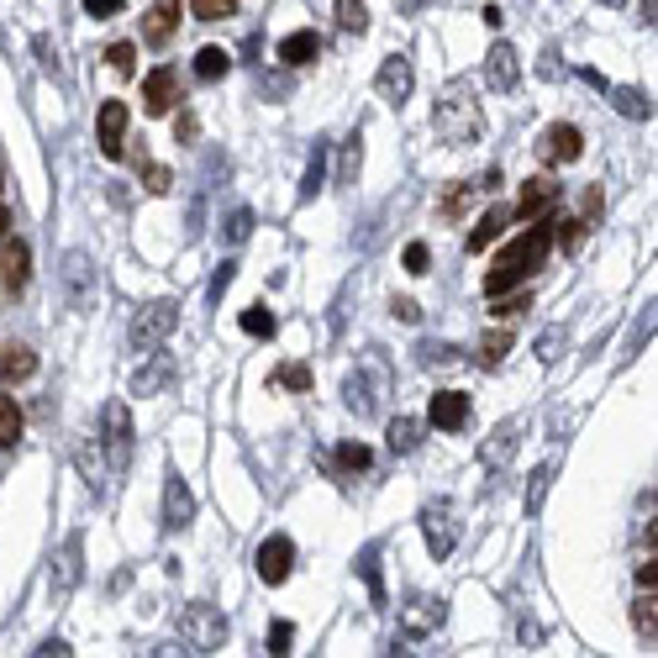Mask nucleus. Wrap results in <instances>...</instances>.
Wrapping results in <instances>:
<instances>
[{"mask_svg":"<svg viewBox=\"0 0 658 658\" xmlns=\"http://www.w3.org/2000/svg\"><path fill=\"white\" fill-rule=\"evenodd\" d=\"M548 248H553V222H538V227H527V232H522V242H511L506 253L490 264V274H484V296L516 290V285H522V279H527L533 270H542Z\"/></svg>","mask_w":658,"mask_h":658,"instance_id":"1","label":"nucleus"},{"mask_svg":"<svg viewBox=\"0 0 658 658\" xmlns=\"http://www.w3.org/2000/svg\"><path fill=\"white\" fill-rule=\"evenodd\" d=\"M432 127H438V137H443L448 148H469V143H479V132H484V111H479V100L469 95L464 80H453L448 95L438 100Z\"/></svg>","mask_w":658,"mask_h":658,"instance_id":"2","label":"nucleus"},{"mask_svg":"<svg viewBox=\"0 0 658 658\" xmlns=\"http://www.w3.org/2000/svg\"><path fill=\"white\" fill-rule=\"evenodd\" d=\"M180 637H184L190 654H222V643H227V617H222L211 600H195V606L180 611Z\"/></svg>","mask_w":658,"mask_h":658,"instance_id":"3","label":"nucleus"},{"mask_svg":"<svg viewBox=\"0 0 658 658\" xmlns=\"http://www.w3.org/2000/svg\"><path fill=\"white\" fill-rule=\"evenodd\" d=\"M180 327V300H153L143 306L137 316H132V332H127V343L137 348V354H153V348H164L169 343V332Z\"/></svg>","mask_w":658,"mask_h":658,"instance_id":"4","label":"nucleus"},{"mask_svg":"<svg viewBox=\"0 0 658 658\" xmlns=\"http://www.w3.org/2000/svg\"><path fill=\"white\" fill-rule=\"evenodd\" d=\"M579 153H585V132H579L574 121H553V127L538 137L542 169H564V164H574Z\"/></svg>","mask_w":658,"mask_h":658,"instance_id":"5","label":"nucleus"},{"mask_svg":"<svg viewBox=\"0 0 658 658\" xmlns=\"http://www.w3.org/2000/svg\"><path fill=\"white\" fill-rule=\"evenodd\" d=\"M411 85H417V69H411V59L406 53H390L385 63H380V74H374V91H380V100L385 106H406L411 100Z\"/></svg>","mask_w":658,"mask_h":658,"instance_id":"6","label":"nucleus"},{"mask_svg":"<svg viewBox=\"0 0 658 658\" xmlns=\"http://www.w3.org/2000/svg\"><path fill=\"white\" fill-rule=\"evenodd\" d=\"M32 274V248L22 238H0V296H22Z\"/></svg>","mask_w":658,"mask_h":658,"instance_id":"7","label":"nucleus"},{"mask_svg":"<svg viewBox=\"0 0 658 658\" xmlns=\"http://www.w3.org/2000/svg\"><path fill=\"white\" fill-rule=\"evenodd\" d=\"M143 369L132 374V395H164V390L175 385V374H180V363H175V354H164V348H153V354H143Z\"/></svg>","mask_w":658,"mask_h":658,"instance_id":"8","label":"nucleus"},{"mask_svg":"<svg viewBox=\"0 0 658 658\" xmlns=\"http://www.w3.org/2000/svg\"><path fill=\"white\" fill-rule=\"evenodd\" d=\"M253 564H259V579H264V585H285V579H290V564H296V542L264 538L259 553H253Z\"/></svg>","mask_w":658,"mask_h":658,"instance_id":"9","label":"nucleus"},{"mask_svg":"<svg viewBox=\"0 0 658 658\" xmlns=\"http://www.w3.org/2000/svg\"><path fill=\"white\" fill-rule=\"evenodd\" d=\"M175 100H180V69H153L148 80H143V111L148 117H169L175 111Z\"/></svg>","mask_w":658,"mask_h":658,"instance_id":"10","label":"nucleus"},{"mask_svg":"<svg viewBox=\"0 0 658 658\" xmlns=\"http://www.w3.org/2000/svg\"><path fill=\"white\" fill-rule=\"evenodd\" d=\"M190 516H195V495H190L184 475L169 469V479H164V533H184Z\"/></svg>","mask_w":658,"mask_h":658,"instance_id":"11","label":"nucleus"},{"mask_svg":"<svg viewBox=\"0 0 658 658\" xmlns=\"http://www.w3.org/2000/svg\"><path fill=\"white\" fill-rule=\"evenodd\" d=\"M80 574H85V538L74 533V538L63 542V553L53 559V600H69V596H74Z\"/></svg>","mask_w":658,"mask_h":658,"instance_id":"12","label":"nucleus"},{"mask_svg":"<svg viewBox=\"0 0 658 658\" xmlns=\"http://www.w3.org/2000/svg\"><path fill=\"white\" fill-rule=\"evenodd\" d=\"M127 121H132V111H127L121 100H106V106H100V117H95V143H100V153H106V158H121Z\"/></svg>","mask_w":658,"mask_h":658,"instance_id":"13","label":"nucleus"},{"mask_svg":"<svg viewBox=\"0 0 658 658\" xmlns=\"http://www.w3.org/2000/svg\"><path fill=\"white\" fill-rule=\"evenodd\" d=\"M106 453H111V464H117V469L132 464V411H127L121 400L106 406Z\"/></svg>","mask_w":658,"mask_h":658,"instance_id":"14","label":"nucleus"},{"mask_svg":"<svg viewBox=\"0 0 658 658\" xmlns=\"http://www.w3.org/2000/svg\"><path fill=\"white\" fill-rule=\"evenodd\" d=\"M516 80H522L516 48L511 43H490V53H484V85L490 91H516Z\"/></svg>","mask_w":658,"mask_h":658,"instance_id":"15","label":"nucleus"},{"mask_svg":"<svg viewBox=\"0 0 658 658\" xmlns=\"http://www.w3.org/2000/svg\"><path fill=\"white\" fill-rule=\"evenodd\" d=\"M427 421H432L438 432H464V427H469V395H464V390H438Z\"/></svg>","mask_w":658,"mask_h":658,"instance_id":"16","label":"nucleus"},{"mask_svg":"<svg viewBox=\"0 0 658 658\" xmlns=\"http://www.w3.org/2000/svg\"><path fill=\"white\" fill-rule=\"evenodd\" d=\"M553 201H559V184H553V175H538V180H522V195H516V206H511V216H522V222H538L542 211H553Z\"/></svg>","mask_w":658,"mask_h":658,"instance_id":"17","label":"nucleus"},{"mask_svg":"<svg viewBox=\"0 0 658 658\" xmlns=\"http://www.w3.org/2000/svg\"><path fill=\"white\" fill-rule=\"evenodd\" d=\"M421 533H427V548H432V559H448L458 533H453V511L448 506H427L421 511Z\"/></svg>","mask_w":658,"mask_h":658,"instance_id":"18","label":"nucleus"},{"mask_svg":"<svg viewBox=\"0 0 658 658\" xmlns=\"http://www.w3.org/2000/svg\"><path fill=\"white\" fill-rule=\"evenodd\" d=\"M37 374V354H32L27 343H5L0 348V385H22Z\"/></svg>","mask_w":658,"mask_h":658,"instance_id":"19","label":"nucleus"},{"mask_svg":"<svg viewBox=\"0 0 658 658\" xmlns=\"http://www.w3.org/2000/svg\"><path fill=\"white\" fill-rule=\"evenodd\" d=\"M180 27V0H153L148 5V22H143V37H148L153 48H164L169 37Z\"/></svg>","mask_w":658,"mask_h":658,"instance_id":"20","label":"nucleus"},{"mask_svg":"<svg viewBox=\"0 0 658 658\" xmlns=\"http://www.w3.org/2000/svg\"><path fill=\"white\" fill-rule=\"evenodd\" d=\"M316 53H322V37L311 27L290 32V37H279V63H290V69H306V63H316Z\"/></svg>","mask_w":658,"mask_h":658,"instance_id":"21","label":"nucleus"},{"mask_svg":"<svg viewBox=\"0 0 658 658\" xmlns=\"http://www.w3.org/2000/svg\"><path fill=\"white\" fill-rule=\"evenodd\" d=\"M400 622H406V632H411V637H421V632H432L438 622H443V600H432V596H411V600H406V611H400Z\"/></svg>","mask_w":658,"mask_h":658,"instance_id":"22","label":"nucleus"},{"mask_svg":"<svg viewBox=\"0 0 658 658\" xmlns=\"http://www.w3.org/2000/svg\"><path fill=\"white\" fill-rule=\"evenodd\" d=\"M475 201H479V184L475 180H458V184H448V190H443L438 216H443V222H464V216L475 211Z\"/></svg>","mask_w":658,"mask_h":658,"instance_id":"23","label":"nucleus"},{"mask_svg":"<svg viewBox=\"0 0 658 658\" xmlns=\"http://www.w3.org/2000/svg\"><path fill=\"white\" fill-rule=\"evenodd\" d=\"M506 222H511V206H490L484 216H479L475 227H469V253H479V248H490V242L506 232Z\"/></svg>","mask_w":658,"mask_h":658,"instance_id":"24","label":"nucleus"},{"mask_svg":"<svg viewBox=\"0 0 658 658\" xmlns=\"http://www.w3.org/2000/svg\"><path fill=\"white\" fill-rule=\"evenodd\" d=\"M611 106L622 111L627 121H648L654 117V95L637 91V85H622V91H611Z\"/></svg>","mask_w":658,"mask_h":658,"instance_id":"25","label":"nucleus"},{"mask_svg":"<svg viewBox=\"0 0 658 658\" xmlns=\"http://www.w3.org/2000/svg\"><path fill=\"white\" fill-rule=\"evenodd\" d=\"M22 427H27V421H22V406L0 385V448H16V443H22Z\"/></svg>","mask_w":658,"mask_h":658,"instance_id":"26","label":"nucleus"},{"mask_svg":"<svg viewBox=\"0 0 658 658\" xmlns=\"http://www.w3.org/2000/svg\"><path fill=\"white\" fill-rule=\"evenodd\" d=\"M632 627H637L643 643H654V637H658V596H654V590H643V596L632 600Z\"/></svg>","mask_w":658,"mask_h":658,"instance_id":"27","label":"nucleus"},{"mask_svg":"<svg viewBox=\"0 0 658 658\" xmlns=\"http://www.w3.org/2000/svg\"><path fill=\"white\" fill-rule=\"evenodd\" d=\"M322 180H327V143L311 148V164H306V175H300V201H316V195H322Z\"/></svg>","mask_w":658,"mask_h":658,"instance_id":"28","label":"nucleus"},{"mask_svg":"<svg viewBox=\"0 0 658 658\" xmlns=\"http://www.w3.org/2000/svg\"><path fill=\"white\" fill-rule=\"evenodd\" d=\"M227 69H232V53H227V48H216V43L195 53V74H201L206 85H216V80H227Z\"/></svg>","mask_w":658,"mask_h":658,"instance_id":"29","label":"nucleus"},{"mask_svg":"<svg viewBox=\"0 0 658 658\" xmlns=\"http://www.w3.org/2000/svg\"><path fill=\"white\" fill-rule=\"evenodd\" d=\"M511 348H516V337H511V332H490V337H479L475 363H484V369H495V363L506 359Z\"/></svg>","mask_w":658,"mask_h":658,"instance_id":"30","label":"nucleus"},{"mask_svg":"<svg viewBox=\"0 0 658 658\" xmlns=\"http://www.w3.org/2000/svg\"><path fill=\"white\" fill-rule=\"evenodd\" d=\"M411 448H421V421L395 417L390 421V453H411Z\"/></svg>","mask_w":658,"mask_h":658,"instance_id":"31","label":"nucleus"},{"mask_svg":"<svg viewBox=\"0 0 658 658\" xmlns=\"http://www.w3.org/2000/svg\"><path fill=\"white\" fill-rule=\"evenodd\" d=\"M337 27L363 37V32H369V5H363V0H337Z\"/></svg>","mask_w":658,"mask_h":658,"instance_id":"32","label":"nucleus"},{"mask_svg":"<svg viewBox=\"0 0 658 658\" xmlns=\"http://www.w3.org/2000/svg\"><path fill=\"white\" fill-rule=\"evenodd\" d=\"M348 406H354V411H359V417H369V411H374V385H369V374H348Z\"/></svg>","mask_w":658,"mask_h":658,"instance_id":"33","label":"nucleus"},{"mask_svg":"<svg viewBox=\"0 0 658 658\" xmlns=\"http://www.w3.org/2000/svg\"><path fill=\"white\" fill-rule=\"evenodd\" d=\"M190 16L195 22H227V16H238V0H190Z\"/></svg>","mask_w":658,"mask_h":658,"instance_id":"34","label":"nucleus"},{"mask_svg":"<svg viewBox=\"0 0 658 658\" xmlns=\"http://www.w3.org/2000/svg\"><path fill=\"white\" fill-rule=\"evenodd\" d=\"M359 158H363V137H359V132H348V137H343V164H337L343 184L359 180Z\"/></svg>","mask_w":658,"mask_h":658,"instance_id":"35","label":"nucleus"},{"mask_svg":"<svg viewBox=\"0 0 658 658\" xmlns=\"http://www.w3.org/2000/svg\"><path fill=\"white\" fill-rule=\"evenodd\" d=\"M548 484H553V464L533 469V484H527V516H538L542 501H548Z\"/></svg>","mask_w":658,"mask_h":658,"instance_id":"36","label":"nucleus"},{"mask_svg":"<svg viewBox=\"0 0 658 658\" xmlns=\"http://www.w3.org/2000/svg\"><path fill=\"white\" fill-rule=\"evenodd\" d=\"M242 332L248 337H274V311L270 306H248L242 311Z\"/></svg>","mask_w":658,"mask_h":658,"instance_id":"37","label":"nucleus"},{"mask_svg":"<svg viewBox=\"0 0 658 658\" xmlns=\"http://www.w3.org/2000/svg\"><path fill=\"white\" fill-rule=\"evenodd\" d=\"M369 464H374V453L363 448V443H343V448H337V469H343V475H359Z\"/></svg>","mask_w":658,"mask_h":658,"instance_id":"38","label":"nucleus"},{"mask_svg":"<svg viewBox=\"0 0 658 658\" xmlns=\"http://www.w3.org/2000/svg\"><path fill=\"white\" fill-rule=\"evenodd\" d=\"M106 63L117 69L121 80H132V74H137V48H132V43H111V48H106Z\"/></svg>","mask_w":658,"mask_h":658,"instance_id":"39","label":"nucleus"},{"mask_svg":"<svg viewBox=\"0 0 658 658\" xmlns=\"http://www.w3.org/2000/svg\"><path fill=\"white\" fill-rule=\"evenodd\" d=\"M248 238H253V211L238 206L227 216V227H222V242H248Z\"/></svg>","mask_w":658,"mask_h":658,"instance_id":"40","label":"nucleus"},{"mask_svg":"<svg viewBox=\"0 0 658 658\" xmlns=\"http://www.w3.org/2000/svg\"><path fill=\"white\" fill-rule=\"evenodd\" d=\"M511 438H516V421H501V427H495V438L484 443V464H501V458L511 453Z\"/></svg>","mask_w":658,"mask_h":658,"instance_id":"41","label":"nucleus"},{"mask_svg":"<svg viewBox=\"0 0 658 658\" xmlns=\"http://www.w3.org/2000/svg\"><path fill=\"white\" fill-rule=\"evenodd\" d=\"M359 569H363V579H369V596L385 600V579H380V548H363Z\"/></svg>","mask_w":658,"mask_h":658,"instance_id":"42","label":"nucleus"},{"mask_svg":"<svg viewBox=\"0 0 658 658\" xmlns=\"http://www.w3.org/2000/svg\"><path fill=\"white\" fill-rule=\"evenodd\" d=\"M490 306H495L490 316H501V322H506V316H522V311L533 306V296H527V290H522V296H506V290H501V296H490Z\"/></svg>","mask_w":658,"mask_h":658,"instance_id":"43","label":"nucleus"},{"mask_svg":"<svg viewBox=\"0 0 658 658\" xmlns=\"http://www.w3.org/2000/svg\"><path fill=\"white\" fill-rule=\"evenodd\" d=\"M285 390H311V363H279V374H274Z\"/></svg>","mask_w":658,"mask_h":658,"instance_id":"44","label":"nucleus"},{"mask_svg":"<svg viewBox=\"0 0 658 658\" xmlns=\"http://www.w3.org/2000/svg\"><path fill=\"white\" fill-rule=\"evenodd\" d=\"M143 184H148V195H169V190H175V175H169L164 164H143Z\"/></svg>","mask_w":658,"mask_h":658,"instance_id":"45","label":"nucleus"},{"mask_svg":"<svg viewBox=\"0 0 658 658\" xmlns=\"http://www.w3.org/2000/svg\"><path fill=\"white\" fill-rule=\"evenodd\" d=\"M290 643H296V627H290V622H274V632H270V654H274V658H285V654H290Z\"/></svg>","mask_w":658,"mask_h":658,"instance_id":"46","label":"nucleus"},{"mask_svg":"<svg viewBox=\"0 0 658 658\" xmlns=\"http://www.w3.org/2000/svg\"><path fill=\"white\" fill-rule=\"evenodd\" d=\"M559 348H564V332L548 327V332L538 337V359H542V363H553V359H559Z\"/></svg>","mask_w":658,"mask_h":658,"instance_id":"47","label":"nucleus"},{"mask_svg":"<svg viewBox=\"0 0 658 658\" xmlns=\"http://www.w3.org/2000/svg\"><path fill=\"white\" fill-rule=\"evenodd\" d=\"M400 264H406V274H427V264H432V253H427V242H411Z\"/></svg>","mask_w":658,"mask_h":658,"instance_id":"48","label":"nucleus"},{"mask_svg":"<svg viewBox=\"0 0 658 658\" xmlns=\"http://www.w3.org/2000/svg\"><path fill=\"white\" fill-rule=\"evenodd\" d=\"M553 227H559V232H553V242H559V248H574V242H579V232H585V222H574V216L553 222Z\"/></svg>","mask_w":658,"mask_h":658,"instance_id":"49","label":"nucleus"},{"mask_svg":"<svg viewBox=\"0 0 658 658\" xmlns=\"http://www.w3.org/2000/svg\"><path fill=\"white\" fill-rule=\"evenodd\" d=\"M232 274H238V264L227 259V264L216 270V279H211V306H222V296H227V285H232Z\"/></svg>","mask_w":658,"mask_h":658,"instance_id":"50","label":"nucleus"},{"mask_svg":"<svg viewBox=\"0 0 658 658\" xmlns=\"http://www.w3.org/2000/svg\"><path fill=\"white\" fill-rule=\"evenodd\" d=\"M195 132H201L195 111H180V117H175V137H180V143H195Z\"/></svg>","mask_w":658,"mask_h":658,"instance_id":"51","label":"nucleus"},{"mask_svg":"<svg viewBox=\"0 0 658 658\" xmlns=\"http://www.w3.org/2000/svg\"><path fill=\"white\" fill-rule=\"evenodd\" d=\"M80 5H85V16H100V22H106V16H117L127 0H80Z\"/></svg>","mask_w":658,"mask_h":658,"instance_id":"52","label":"nucleus"},{"mask_svg":"<svg viewBox=\"0 0 658 658\" xmlns=\"http://www.w3.org/2000/svg\"><path fill=\"white\" fill-rule=\"evenodd\" d=\"M453 348L448 343H421V363H448Z\"/></svg>","mask_w":658,"mask_h":658,"instance_id":"53","label":"nucleus"},{"mask_svg":"<svg viewBox=\"0 0 658 658\" xmlns=\"http://www.w3.org/2000/svg\"><path fill=\"white\" fill-rule=\"evenodd\" d=\"M637 585H643V590H654V585H658V564H654V553H648V559L637 564Z\"/></svg>","mask_w":658,"mask_h":658,"instance_id":"54","label":"nucleus"},{"mask_svg":"<svg viewBox=\"0 0 658 658\" xmlns=\"http://www.w3.org/2000/svg\"><path fill=\"white\" fill-rule=\"evenodd\" d=\"M390 311H395V316H400V322H421V306H417V300H406V296L395 300V306H390Z\"/></svg>","mask_w":658,"mask_h":658,"instance_id":"55","label":"nucleus"},{"mask_svg":"<svg viewBox=\"0 0 658 658\" xmlns=\"http://www.w3.org/2000/svg\"><path fill=\"white\" fill-rule=\"evenodd\" d=\"M395 5H400V16H417L421 11V0H395Z\"/></svg>","mask_w":658,"mask_h":658,"instance_id":"56","label":"nucleus"},{"mask_svg":"<svg viewBox=\"0 0 658 658\" xmlns=\"http://www.w3.org/2000/svg\"><path fill=\"white\" fill-rule=\"evenodd\" d=\"M5 232H11V211L0 206V238H5Z\"/></svg>","mask_w":658,"mask_h":658,"instance_id":"57","label":"nucleus"},{"mask_svg":"<svg viewBox=\"0 0 658 658\" xmlns=\"http://www.w3.org/2000/svg\"><path fill=\"white\" fill-rule=\"evenodd\" d=\"M654 5H658V0H643V16H648V27H654Z\"/></svg>","mask_w":658,"mask_h":658,"instance_id":"58","label":"nucleus"},{"mask_svg":"<svg viewBox=\"0 0 658 658\" xmlns=\"http://www.w3.org/2000/svg\"><path fill=\"white\" fill-rule=\"evenodd\" d=\"M600 5H622V0H600Z\"/></svg>","mask_w":658,"mask_h":658,"instance_id":"59","label":"nucleus"},{"mask_svg":"<svg viewBox=\"0 0 658 658\" xmlns=\"http://www.w3.org/2000/svg\"><path fill=\"white\" fill-rule=\"evenodd\" d=\"M0 184H5V175H0Z\"/></svg>","mask_w":658,"mask_h":658,"instance_id":"60","label":"nucleus"}]
</instances>
